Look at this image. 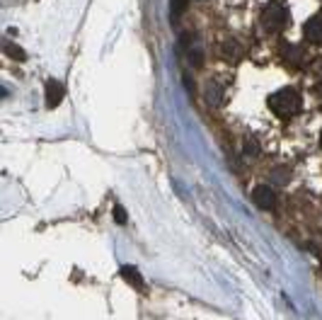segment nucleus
<instances>
[{
	"instance_id": "1",
	"label": "nucleus",
	"mask_w": 322,
	"mask_h": 320,
	"mask_svg": "<svg viewBox=\"0 0 322 320\" xmlns=\"http://www.w3.org/2000/svg\"><path fill=\"white\" fill-rule=\"evenodd\" d=\"M269 110L274 112L276 117L288 119V117L298 114V110H301V95L293 88H281V90H276L269 97Z\"/></svg>"
},
{
	"instance_id": "2",
	"label": "nucleus",
	"mask_w": 322,
	"mask_h": 320,
	"mask_svg": "<svg viewBox=\"0 0 322 320\" xmlns=\"http://www.w3.org/2000/svg\"><path fill=\"white\" fill-rule=\"evenodd\" d=\"M286 22H288V12L281 5H274L271 3V5H267V8L262 10V25L269 32H281L286 27Z\"/></svg>"
},
{
	"instance_id": "3",
	"label": "nucleus",
	"mask_w": 322,
	"mask_h": 320,
	"mask_svg": "<svg viewBox=\"0 0 322 320\" xmlns=\"http://www.w3.org/2000/svg\"><path fill=\"white\" fill-rule=\"evenodd\" d=\"M252 201L257 204L259 209H274L276 192L271 189V184H257V187L252 189Z\"/></svg>"
},
{
	"instance_id": "4",
	"label": "nucleus",
	"mask_w": 322,
	"mask_h": 320,
	"mask_svg": "<svg viewBox=\"0 0 322 320\" xmlns=\"http://www.w3.org/2000/svg\"><path fill=\"white\" fill-rule=\"evenodd\" d=\"M44 97H46V104L49 107H58L61 104V100H63V85L58 80H46L44 85Z\"/></svg>"
},
{
	"instance_id": "5",
	"label": "nucleus",
	"mask_w": 322,
	"mask_h": 320,
	"mask_svg": "<svg viewBox=\"0 0 322 320\" xmlns=\"http://www.w3.org/2000/svg\"><path fill=\"white\" fill-rule=\"evenodd\" d=\"M305 39L310 41V44H322V15H315L305 22Z\"/></svg>"
},
{
	"instance_id": "6",
	"label": "nucleus",
	"mask_w": 322,
	"mask_h": 320,
	"mask_svg": "<svg viewBox=\"0 0 322 320\" xmlns=\"http://www.w3.org/2000/svg\"><path fill=\"white\" fill-rule=\"evenodd\" d=\"M203 97H206V102L209 104H221L223 97H225V88H223V82L218 80H209L206 82V88H203Z\"/></svg>"
},
{
	"instance_id": "7",
	"label": "nucleus",
	"mask_w": 322,
	"mask_h": 320,
	"mask_svg": "<svg viewBox=\"0 0 322 320\" xmlns=\"http://www.w3.org/2000/svg\"><path fill=\"white\" fill-rule=\"evenodd\" d=\"M221 54L228 61H238V58H242V44H240L238 39H225L221 44Z\"/></svg>"
},
{
	"instance_id": "8",
	"label": "nucleus",
	"mask_w": 322,
	"mask_h": 320,
	"mask_svg": "<svg viewBox=\"0 0 322 320\" xmlns=\"http://www.w3.org/2000/svg\"><path fill=\"white\" fill-rule=\"evenodd\" d=\"M121 276L129 284H133L136 289H143V279H141V272H138L136 267H121Z\"/></svg>"
},
{
	"instance_id": "9",
	"label": "nucleus",
	"mask_w": 322,
	"mask_h": 320,
	"mask_svg": "<svg viewBox=\"0 0 322 320\" xmlns=\"http://www.w3.org/2000/svg\"><path fill=\"white\" fill-rule=\"evenodd\" d=\"M3 51H5L8 56H12L15 61H25V58H27L25 49H22V46H15L12 41H5V44H3Z\"/></svg>"
},
{
	"instance_id": "10",
	"label": "nucleus",
	"mask_w": 322,
	"mask_h": 320,
	"mask_svg": "<svg viewBox=\"0 0 322 320\" xmlns=\"http://www.w3.org/2000/svg\"><path fill=\"white\" fill-rule=\"evenodd\" d=\"M269 177H271V182H276V184H286L288 182V170H286V167H274Z\"/></svg>"
},
{
	"instance_id": "11",
	"label": "nucleus",
	"mask_w": 322,
	"mask_h": 320,
	"mask_svg": "<svg viewBox=\"0 0 322 320\" xmlns=\"http://www.w3.org/2000/svg\"><path fill=\"white\" fill-rule=\"evenodd\" d=\"M259 153H262L259 143L255 141V138H247V141H245V156H247V158H257Z\"/></svg>"
},
{
	"instance_id": "12",
	"label": "nucleus",
	"mask_w": 322,
	"mask_h": 320,
	"mask_svg": "<svg viewBox=\"0 0 322 320\" xmlns=\"http://www.w3.org/2000/svg\"><path fill=\"white\" fill-rule=\"evenodd\" d=\"M189 63H192V66H201L203 63V51L199 49V46L189 49Z\"/></svg>"
},
{
	"instance_id": "13",
	"label": "nucleus",
	"mask_w": 322,
	"mask_h": 320,
	"mask_svg": "<svg viewBox=\"0 0 322 320\" xmlns=\"http://www.w3.org/2000/svg\"><path fill=\"white\" fill-rule=\"evenodd\" d=\"M114 221H117V223H126V211H124V206H121V204H114Z\"/></svg>"
},
{
	"instance_id": "14",
	"label": "nucleus",
	"mask_w": 322,
	"mask_h": 320,
	"mask_svg": "<svg viewBox=\"0 0 322 320\" xmlns=\"http://www.w3.org/2000/svg\"><path fill=\"white\" fill-rule=\"evenodd\" d=\"M320 143H322V134H320Z\"/></svg>"
}]
</instances>
